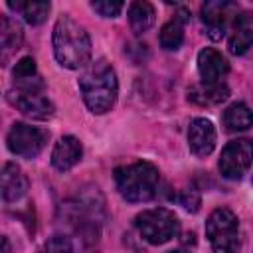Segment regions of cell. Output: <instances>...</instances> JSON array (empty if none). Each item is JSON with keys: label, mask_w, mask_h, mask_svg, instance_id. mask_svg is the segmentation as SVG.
I'll use <instances>...</instances> for the list:
<instances>
[{"label": "cell", "mask_w": 253, "mask_h": 253, "mask_svg": "<svg viewBox=\"0 0 253 253\" xmlns=\"http://www.w3.org/2000/svg\"><path fill=\"white\" fill-rule=\"evenodd\" d=\"M53 53L67 69H85L91 59V40L81 24L63 14L53 26Z\"/></svg>", "instance_id": "6da1fadb"}, {"label": "cell", "mask_w": 253, "mask_h": 253, "mask_svg": "<svg viewBox=\"0 0 253 253\" xmlns=\"http://www.w3.org/2000/svg\"><path fill=\"white\" fill-rule=\"evenodd\" d=\"M79 89L87 109L95 115H103L111 111V107L117 101V93H119L117 73L109 61L97 59L83 69L79 77Z\"/></svg>", "instance_id": "7a4b0ae2"}, {"label": "cell", "mask_w": 253, "mask_h": 253, "mask_svg": "<svg viewBox=\"0 0 253 253\" xmlns=\"http://www.w3.org/2000/svg\"><path fill=\"white\" fill-rule=\"evenodd\" d=\"M115 182L119 194L126 202H148L158 194L160 174L150 162H134L115 170Z\"/></svg>", "instance_id": "3957f363"}, {"label": "cell", "mask_w": 253, "mask_h": 253, "mask_svg": "<svg viewBox=\"0 0 253 253\" xmlns=\"http://www.w3.org/2000/svg\"><path fill=\"white\" fill-rule=\"evenodd\" d=\"M206 235L215 253H235L239 249V221L227 208H217L206 221Z\"/></svg>", "instance_id": "277c9868"}, {"label": "cell", "mask_w": 253, "mask_h": 253, "mask_svg": "<svg viewBox=\"0 0 253 253\" xmlns=\"http://www.w3.org/2000/svg\"><path fill=\"white\" fill-rule=\"evenodd\" d=\"M134 225L142 235V239L152 245H162L172 237H176L180 231L178 217L174 215V211L166 208H154L138 213L134 219Z\"/></svg>", "instance_id": "5b68a950"}, {"label": "cell", "mask_w": 253, "mask_h": 253, "mask_svg": "<svg viewBox=\"0 0 253 253\" xmlns=\"http://www.w3.org/2000/svg\"><path fill=\"white\" fill-rule=\"evenodd\" d=\"M6 142L12 154L22 158H36L47 142V132L26 123H14L8 130Z\"/></svg>", "instance_id": "8992f818"}, {"label": "cell", "mask_w": 253, "mask_h": 253, "mask_svg": "<svg viewBox=\"0 0 253 253\" xmlns=\"http://www.w3.org/2000/svg\"><path fill=\"white\" fill-rule=\"evenodd\" d=\"M253 162V140L251 138H237L231 140L219 156V172L229 180H239Z\"/></svg>", "instance_id": "52a82bcc"}, {"label": "cell", "mask_w": 253, "mask_h": 253, "mask_svg": "<svg viewBox=\"0 0 253 253\" xmlns=\"http://www.w3.org/2000/svg\"><path fill=\"white\" fill-rule=\"evenodd\" d=\"M10 103L26 117L45 121L53 115V103L45 97L43 89H12L8 91Z\"/></svg>", "instance_id": "ba28073f"}, {"label": "cell", "mask_w": 253, "mask_h": 253, "mask_svg": "<svg viewBox=\"0 0 253 253\" xmlns=\"http://www.w3.org/2000/svg\"><path fill=\"white\" fill-rule=\"evenodd\" d=\"M198 71H200L202 83L215 85V83H221L223 77L227 75L229 63H227V59H225L217 49H213V47H204V49L198 53Z\"/></svg>", "instance_id": "9c48e42d"}, {"label": "cell", "mask_w": 253, "mask_h": 253, "mask_svg": "<svg viewBox=\"0 0 253 253\" xmlns=\"http://www.w3.org/2000/svg\"><path fill=\"white\" fill-rule=\"evenodd\" d=\"M188 146L196 156H208L215 146V126L208 119H194L188 126Z\"/></svg>", "instance_id": "30bf717a"}, {"label": "cell", "mask_w": 253, "mask_h": 253, "mask_svg": "<svg viewBox=\"0 0 253 253\" xmlns=\"http://www.w3.org/2000/svg\"><path fill=\"white\" fill-rule=\"evenodd\" d=\"M233 8L235 6L231 2H206L202 6V20L211 40H219L223 36Z\"/></svg>", "instance_id": "8fae6325"}, {"label": "cell", "mask_w": 253, "mask_h": 253, "mask_svg": "<svg viewBox=\"0 0 253 253\" xmlns=\"http://www.w3.org/2000/svg\"><path fill=\"white\" fill-rule=\"evenodd\" d=\"M253 45V12H241L233 18L229 34V51L235 55L245 53Z\"/></svg>", "instance_id": "7c38bea8"}, {"label": "cell", "mask_w": 253, "mask_h": 253, "mask_svg": "<svg viewBox=\"0 0 253 253\" xmlns=\"http://www.w3.org/2000/svg\"><path fill=\"white\" fill-rule=\"evenodd\" d=\"M81 154H83V148L75 136H61L53 146L51 164L55 170L67 172L69 168H73L81 160Z\"/></svg>", "instance_id": "4fadbf2b"}, {"label": "cell", "mask_w": 253, "mask_h": 253, "mask_svg": "<svg viewBox=\"0 0 253 253\" xmlns=\"http://www.w3.org/2000/svg\"><path fill=\"white\" fill-rule=\"evenodd\" d=\"M22 40H24L22 26L16 20H12L10 16H2V22H0V59H2V65H8L12 55L20 49Z\"/></svg>", "instance_id": "5bb4252c"}, {"label": "cell", "mask_w": 253, "mask_h": 253, "mask_svg": "<svg viewBox=\"0 0 253 253\" xmlns=\"http://www.w3.org/2000/svg\"><path fill=\"white\" fill-rule=\"evenodd\" d=\"M2 198L6 202H18L28 190V178L14 162H6L2 168Z\"/></svg>", "instance_id": "9a60e30c"}, {"label": "cell", "mask_w": 253, "mask_h": 253, "mask_svg": "<svg viewBox=\"0 0 253 253\" xmlns=\"http://www.w3.org/2000/svg\"><path fill=\"white\" fill-rule=\"evenodd\" d=\"M12 77L14 89H43V81L38 75L36 61L32 57H22L12 71Z\"/></svg>", "instance_id": "2e32d148"}, {"label": "cell", "mask_w": 253, "mask_h": 253, "mask_svg": "<svg viewBox=\"0 0 253 253\" xmlns=\"http://www.w3.org/2000/svg\"><path fill=\"white\" fill-rule=\"evenodd\" d=\"M223 126L229 132H239V130H247L253 126V111L245 105V103H233L223 111Z\"/></svg>", "instance_id": "e0dca14e"}, {"label": "cell", "mask_w": 253, "mask_h": 253, "mask_svg": "<svg viewBox=\"0 0 253 253\" xmlns=\"http://www.w3.org/2000/svg\"><path fill=\"white\" fill-rule=\"evenodd\" d=\"M154 18H156V12H154V6L150 2H132L130 8H128V22H130V28L134 34H144L152 28L154 24Z\"/></svg>", "instance_id": "ac0fdd59"}, {"label": "cell", "mask_w": 253, "mask_h": 253, "mask_svg": "<svg viewBox=\"0 0 253 253\" xmlns=\"http://www.w3.org/2000/svg\"><path fill=\"white\" fill-rule=\"evenodd\" d=\"M188 95H190L192 101H196L200 105H217V103H221V101L227 99L229 89L223 83H215V85L200 83V85H194L188 91Z\"/></svg>", "instance_id": "d6986e66"}, {"label": "cell", "mask_w": 253, "mask_h": 253, "mask_svg": "<svg viewBox=\"0 0 253 253\" xmlns=\"http://www.w3.org/2000/svg\"><path fill=\"white\" fill-rule=\"evenodd\" d=\"M8 6L12 10H18L24 16V20L32 26L42 24L49 14V2H38V0H34V2L32 0L30 2H8Z\"/></svg>", "instance_id": "ffe728a7"}, {"label": "cell", "mask_w": 253, "mask_h": 253, "mask_svg": "<svg viewBox=\"0 0 253 253\" xmlns=\"http://www.w3.org/2000/svg\"><path fill=\"white\" fill-rule=\"evenodd\" d=\"M158 40H160L162 49H166V51H176V49L182 45V42H184L182 20L174 18V20H170L168 24H164L162 30H160V38H158Z\"/></svg>", "instance_id": "44dd1931"}, {"label": "cell", "mask_w": 253, "mask_h": 253, "mask_svg": "<svg viewBox=\"0 0 253 253\" xmlns=\"http://www.w3.org/2000/svg\"><path fill=\"white\" fill-rule=\"evenodd\" d=\"M91 8L103 18H117L121 14V10L125 8V4L123 2H111V0H99V2H93Z\"/></svg>", "instance_id": "7402d4cb"}, {"label": "cell", "mask_w": 253, "mask_h": 253, "mask_svg": "<svg viewBox=\"0 0 253 253\" xmlns=\"http://www.w3.org/2000/svg\"><path fill=\"white\" fill-rule=\"evenodd\" d=\"M45 251L47 253H73V245L71 239L65 235H53L47 243H45Z\"/></svg>", "instance_id": "603a6c76"}, {"label": "cell", "mask_w": 253, "mask_h": 253, "mask_svg": "<svg viewBox=\"0 0 253 253\" xmlns=\"http://www.w3.org/2000/svg\"><path fill=\"white\" fill-rule=\"evenodd\" d=\"M180 204H182L188 211H198V210H200V194H198V190H194V188L182 190V194H180Z\"/></svg>", "instance_id": "cb8c5ba5"}, {"label": "cell", "mask_w": 253, "mask_h": 253, "mask_svg": "<svg viewBox=\"0 0 253 253\" xmlns=\"http://www.w3.org/2000/svg\"><path fill=\"white\" fill-rule=\"evenodd\" d=\"M168 253H190V251H184V249H174V251H168Z\"/></svg>", "instance_id": "d4e9b609"}]
</instances>
